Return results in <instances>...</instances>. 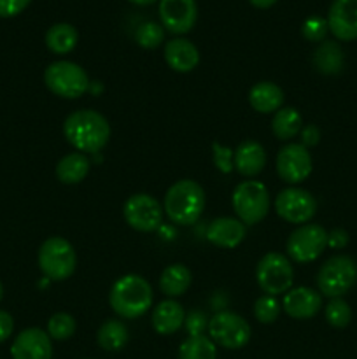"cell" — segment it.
<instances>
[{"instance_id":"3957f363","label":"cell","mask_w":357,"mask_h":359,"mask_svg":"<svg viewBox=\"0 0 357 359\" xmlns=\"http://www.w3.org/2000/svg\"><path fill=\"white\" fill-rule=\"evenodd\" d=\"M205 209V191L191 179H182L172 184L164 195L163 210L172 223L189 226L196 223Z\"/></svg>"},{"instance_id":"f35d334b","label":"cell","mask_w":357,"mask_h":359,"mask_svg":"<svg viewBox=\"0 0 357 359\" xmlns=\"http://www.w3.org/2000/svg\"><path fill=\"white\" fill-rule=\"evenodd\" d=\"M349 244V233L342 228H335V230L328 231V248L331 249H343Z\"/></svg>"},{"instance_id":"ba28073f","label":"cell","mask_w":357,"mask_h":359,"mask_svg":"<svg viewBox=\"0 0 357 359\" xmlns=\"http://www.w3.org/2000/svg\"><path fill=\"white\" fill-rule=\"evenodd\" d=\"M293 265L289 258L280 252H268L262 256L255 269V279L259 287L270 297L287 293L293 286Z\"/></svg>"},{"instance_id":"8fae6325","label":"cell","mask_w":357,"mask_h":359,"mask_svg":"<svg viewBox=\"0 0 357 359\" xmlns=\"http://www.w3.org/2000/svg\"><path fill=\"white\" fill-rule=\"evenodd\" d=\"M163 205L147 193L132 195L122 205L125 221L136 231L149 233L163 224Z\"/></svg>"},{"instance_id":"ab89813d","label":"cell","mask_w":357,"mask_h":359,"mask_svg":"<svg viewBox=\"0 0 357 359\" xmlns=\"http://www.w3.org/2000/svg\"><path fill=\"white\" fill-rule=\"evenodd\" d=\"M13 330H14L13 316L6 311H0V344H4L10 335H13Z\"/></svg>"},{"instance_id":"7402d4cb","label":"cell","mask_w":357,"mask_h":359,"mask_svg":"<svg viewBox=\"0 0 357 359\" xmlns=\"http://www.w3.org/2000/svg\"><path fill=\"white\" fill-rule=\"evenodd\" d=\"M248 104L255 112L272 114L282 107L284 91L275 83L261 81V83H255L248 91Z\"/></svg>"},{"instance_id":"836d02e7","label":"cell","mask_w":357,"mask_h":359,"mask_svg":"<svg viewBox=\"0 0 357 359\" xmlns=\"http://www.w3.org/2000/svg\"><path fill=\"white\" fill-rule=\"evenodd\" d=\"M328 32V20H324V18L321 16H310L308 20H304L303 25H301V34H303V37L310 42L326 41Z\"/></svg>"},{"instance_id":"d590c367","label":"cell","mask_w":357,"mask_h":359,"mask_svg":"<svg viewBox=\"0 0 357 359\" xmlns=\"http://www.w3.org/2000/svg\"><path fill=\"white\" fill-rule=\"evenodd\" d=\"M186 332L189 333V337H198L205 333V330L209 328V319L203 312L200 311H191L184 319Z\"/></svg>"},{"instance_id":"60d3db41","label":"cell","mask_w":357,"mask_h":359,"mask_svg":"<svg viewBox=\"0 0 357 359\" xmlns=\"http://www.w3.org/2000/svg\"><path fill=\"white\" fill-rule=\"evenodd\" d=\"M248 2L258 9H270L272 6H275L276 0H248Z\"/></svg>"},{"instance_id":"5bb4252c","label":"cell","mask_w":357,"mask_h":359,"mask_svg":"<svg viewBox=\"0 0 357 359\" xmlns=\"http://www.w3.org/2000/svg\"><path fill=\"white\" fill-rule=\"evenodd\" d=\"M161 27L175 35L188 34L192 30L198 18L196 0H160Z\"/></svg>"},{"instance_id":"1f68e13d","label":"cell","mask_w":357,"mask_h":359,"mask_svg":"<svg viewBox=\"0 0 357 359\" xmlns=\"http://www.w3.org/2000/svg\"><path fill=\"white\" fill-rule=\"evenodd\" d=\"M326 321L332 326V328H345L352 321V309L346 304L343 298H332L329 304L326 305Z\"/></svg>"},{"instance_id":"30bf717a","label":"cell","mask_w":357,"mask_h":359,"mask_svg":"<svg viewBox=\"0 0 357 359\" xmlns=\"http://www.w3.org/2000/svg\"><path fill=\"white\" fill-rule=\"evenodd\" d=\"M286 248L293 262L312 263L328 248V231L321 224H301L289 235Z\"/></svg>"},{"instance_id":"8d00e7d4","label":"cell","mask_w":357,"mask_h":359,"mask_svg":"<svg viewBox=\"0 0 357 359\" xmlns=\"http://www.w3.org/2000/svg\"><path fill=\"white\" fill-rule=\"evenodd\" d=\"M31 0H0V18H14L23 13Z\"/></svg>"},{"instance_id":"2e32d148","label":"cell","mask_w":357,"mask_h":359,"mask_svg":"<svg viewBox=\"0 0 357 359\" xmlns=\"http://www.w3.org/2000/svg\"><path fill=\"white\" fill-rule=\"evenodd\" d=\"M10 356L13 359H51L52 344L48 332H42L41 328L23 330L14 339Z\"/></svg>"},{"instance_id":"f546056e","label":"cell","mask_w":357,"mask_h":359,"mask_svg":"<svg viewBox=\"0 0 357 359\" xmlns=\"http://www.w3.org/2000/svg\"><path fill=\"white\" fill-rule=\"evenodd\" d=\"M77 323L66 312H58V314L51 316L48 321V335L51 340H66L76 333Z\"/></svg>"},{"instance_id":"52a82bcc","label":"cell","mask_w":357,"mask_h":359,"mask_svg":"<svg viewBox=\"0 0 357 359\" xmlns=\"http://www.w3.org/2000/svg\"><path fill=\"white\" fill-rule=\"evenodd\" d=\"M231 203L237 217L245 224L252 226L262 221L270 210V193L266 186L259 181H244L234 188Z\"/></svg>"},{"instance_id":"7bdbcfd3","label":"cell","mask_w":357,"mask_h":359,"mask_svg":"<svg viewBox=\"0 0 357 359\" xmlns=\"http://www.w3.org/2000/svg\"><path fill=\"white\" fill-rule=\"evenodd\" d=\"M2 298H4V286L2 283H0V302H2Z\"/></svg>"},{"instance_id":"4fadbf2b","label":"cell","mask_w":357,"mask_h":359,"mask_svg":"<svg viewBox=\"0 0 357 359\" xmlns=\"http://www.w3.org/2000/svg\"><path fill=\"white\" fill-rule=\"evenodd\" d=\"M312 156L301 144H287L276 154V174L287 184H300L312 174Z\"/></svg>"},{"instance_id":"ac0fdd59","label":"cell","mask_w":357,"mask_h":359,"mask_svg":"<svg viewBox=\"0 0 357 359\" xmlns=\"http://www.w3.org/2000/svg\"><path fill=\"white\" fill-rule=\"evenodd\" d=\"M247 228L240 219L234 217H217L206 228V241L216 248L233 249L241 244L245 238Z\"/></svg>"},{"instance_id":"b9f144b4","label":"cell","mask_w":357,"mask_h":359,"mask_svg":"<svg viewBox=\"0 0 357 359\" xmlns=\"http://www.w3.org/2000/svg\"><path fill=\"white\" fill-rule=\"evenodd\" d=\"M128 2L135 4V6H150V4H154L156 0H128Z\"/></svg>"},{"instance_id":"9c48e42d","label":"cell","mask_w":357,"mask_h":359,"mask_svg":"<svg viewBox=\"0 0 357 359\" xmlns=\"http://www.w3.org/2000/svg\"><path fill=\"white\" fill-rule=\"evenodd\" d=\"M210 340L224 349H241L251 340V326L241 316L220 311L209 321Z\"/></svg>"},{"instance_id":"44dd1931","label":"cell","mask_w":357,"mask_h":359,"mask_svg":"<svg viewBox=\"0 0 357 359\" xmlns=\"http://www.w3.org/2000/svg\"><path fill=\"white\" fill-rule=\"evenodd\" d=\"M312 63L322 76H338L345 67V53L336 41H322L314 51Z\"/></svg>"},{"instance_id":"e0dca14e","label":"cell","mask_w":357,"mask_h":359,"mask_svg":"<svg viewBox=\"0 0 357 359\" xmlns=\"http://www.w3.org/2000/svg\"><path fill=\"white\" fill-rule=\"evenodd\" d=\"M284 311L293 319H312L322 307V297L312 287H294L284 294Z\"/></svg>"},{"instance_id":"8992f818","label":"cell","mask_w":357,"mask_h":359,"mask_svg":"<svg viewBox=\"0 0 357 359\" xmlns=\"http://www.w3.org/2000/svg\"><path fill=\"white\" fill-rule=\"evenodd\" d=\"M77 256L63 237H49L38 249V269L49 280H65L74 273Z\"/></svg>"},{"instance_id":"9a60e30c","label":"cell","mask_w":357,"mask_h":359,"mask_svg":"<svg viewBox=\"0 0 357 359\" xmlns=\"http://www.w3.org/2000/svg\"><path fill=\"white\" fill-rule=\"evenodd\" d=\"M326 20L335 39L357 41V0H332Z\"/></svg>"},{"instance_id":"603a6c76","label":"cell","mask_w":357,"mask_h":359,"mask_svg":"<svg viewBox=\"0 0 357 359\" xmlns=\"http://www.w3.org/2000/svg\"><path fill=\"white\" fill-rule=\"evenodd\" d=\"M184 319L186 312L178 302L164 300L158 307H154L150 321H153V328L160 335H174L184 325Z\"/></svg>"},{"instance_id":"d6986e66","label":"cell","mask_w":357,"mask_h":359,"mask_svg":"<svg viewBox=\"0 0 357 359\" xmlns=\"http://www.w3.org/2000/svg\"><path fill=\"white\" fill-rule=\"evenodd\" d=\"M164 62L175 72L188 74L198 67L200 53L196 46L188 39H172L164 44Z\"/></svg>"},{"instance_id":"5b68a950","label":"cell","mask_w":357,"mask_h":359,"mask_svg":"<svg viewBox=\"0 0 357 359\" xmlns=\"http://www.w3.org/2000/svg\"><path fill=\"white\" fill-rule=\"evenodd\" d=\"M44 83L51 93L62 98H79L90 91L91 81L86 70L69 60H58L48 65Z\"/></svg>"},{"instance_id":"4316f807","label":"cell","mask_w":357,"mask_h":359,"mask_svg":"<svg viewBox=\"0 0 357 359\" xmlns=\"http://www.w3.org/2000/svg\"><path fill=\"white\" fill-rule=\"evenodd\" d=\"M130 333L128 328L118 319H107L104 325L98 328L97 342L98 346L108 353H118L128 344Z\"/></svg>"},{"instance_id":"d6a6232c","label":"cell","mask_w":357,"mask_h":359,"mask_svg":"<svg viewBox=\"0 0 357 359\" xmlns=\"http://www.w3.org/2000/svg\"><path fill=\"white\" fill-rule=\"evenodd\" d=\"M279 314H280V304L276 302L275 297L265 294V297L255 300L254 316L259 323H262V325H272V323L276 321Z\"/></svg>"},{"instance_id":"e575fe53","label":"cell","mask_w":357,"mask_h":359,"mask_svg":"<svg viewBox=\"0 0 357 359\" xmlns=\"http://www.w3.org/2000/svg\"><path fill=\"white\" fill-rule=\"evenodd\" d=\"M212 156L214 165L223 174H231L234 170V151L231 147L223 146L220 142L214 140L212 142Z\"/></svg>"},{"instance_id":"cb8c5ba5","label":"cell","mask_w":357,"mask_h":359,"mask_svg":"<svg viewBox=\"0 0 357 359\" xmlns=\"http://www.w3.org/2000/svg\"><path fill=\"white\" fill-rule=\"evenodd\" d=\"M90 158L83 153H70L63 156L56 165V177L63 184H79L90 172Z\"/></svg>"},{"instance_id":"ffe728a7","label":"cell","mask_w":357,"mask_h":359,"mask_svg":"<svg viewBox=\"0 0 357 359\" xmlns=\"http://www.w3.org/2000/svg\"><path fill=\"white\" fill-rule=\"evenodd\" d=\"M234 168L244 177H255L261 174L266 163L265 147L258 140H244L234 151Z\"/></svg>"},{"instance_id":"277c9868","label":"cell","mask_w":357,"mask_h":359,"mask_svg":"<svg viewBox=\"0 0 357 359\" xmlns=\"http://www.w3.org/2000/svg\"><path fill=\"white\" fill-rule=\"evenodd\" d=\"M357 283V263L346 255H336L321 266L317 273L318 293L332 298H342Z\"/></svg>"},{"instance_id":"74e56055","label":"cell","mask_w":357,"mask_h":359,"mask_svg":"<svg viewBox=\"0 0 357 359\" xmlns=\"http://www.w3.org/2000/svg\"><path fill=\"white\" fill-rule=\"evenodd\" d=\"M300 135H301V146H304L308 149V147H314L318 144V140H321V130H318L315 125H307L301 128Z\"/></svg>"},{"instance_id":"4dcf8cb0","label":"cell","mask_w":357,"mask_h":359,"mask_svg":"<svg viewBox=\"0 0 357 359\" xmlns=\"http://www.w3.org/2000/svg\"><path fill=\"white\" fill-rule=\"evenodd\" d=\"M135 41L144 49H156L164 41V28L156 21H146L136 28Z\"/></svg>"},{"instance_id":"6da1fadb","label":"cell","mask_w":357,"mask_h":359,"mask_svg":"<svg viewBox=\"0 0 357 359\" xmlns=\"http://www.w3.org/2000/svg\"><path fill=\"white\" fill-rule=\"evenodd\" d=\"M63 135L77 153L98 154L111 139V125L100 112L80 109L66 116Z\"/></svg>"},{"instance_id":"f1b7e54d","label":"cell","mask_w":357,"mask_h":359,"mask_svg":"<svg viewBox=\"0 0 357 359\" xmlns=\"http://www.w3.org/2000/svg\"><path fill=\"white\" fill-rule=\"evenodd\" d=\"M216 344L210 337H188L178 347V359H216Z\"/></svg>"},{"instance_id":"83f0119b","label":"cell","mask_w":357,"mask_h":359,"mask_svg":"<svg viewBox=\"0 0 357 359\" xmlns=\"http://www.w3.org/2000/svg\"><path fill=\"white\" fill-rule=\"evenodd\" d=\"M303 128V118L294 107H284L272 119V132L279 140H290Z\"/></svg>"},{"instance_id":"7c38bea8","label":"cell","mask_w":357,"mask_h":359,"mask_svg":"<svg viewBox=\"0 0 357 359\" xmlns=\"http://www.w3.org/2000/svg\"><path fill=\"white\" fill-rule=\"evenodd\" d=\"M275 210L284 221L293 224H307L317 212V200L310 191L301 188H287L276 195Z\"/></svg>"},{"instance_id":"d4e9b609","label":"cell","mask_w":357,"mask_h":359,"mask_svg":"<svg viewBox=\"0 0 357 359\" xmlns=\"http://www.w3.org/2000/svg\"><path fill=\"white\" fill-rule=\"evenodd\" d=\"M191 283V270L186 265H181V263H174V265L167 266L160 277L161 291L170 298L182 297L189 290Z\"/></svg>"},{"instance_id":"484cf974","label":"cell","mask_w":357,"mask_h":359,"mask_svg":"<svg viewBox=\"0 0 357 359\" xmlns=\"http://www.w3.org/2000/svg\"><path fill=\"white\" fill-rule=\"evenodd\" d=\"M79 42V32L70 23H56L46 32V46L55 55H66L74 51Z\"/></svg>"},{"instance_id":"7a4b0ae2","label":"cell","mask_w":357,"mask_h":359,"mask_svg":"<svg viewBox=\"0 0 357 359\" xmlns=\"http://www.w3.org/2000/svg\"><path fill=\"white\" fill-rule=\"evenodd\" d=\"M108 304L119 318L136 319L153 305V287L144 277L128 273L112 284Z\"/></svg>"}]
</instances>
